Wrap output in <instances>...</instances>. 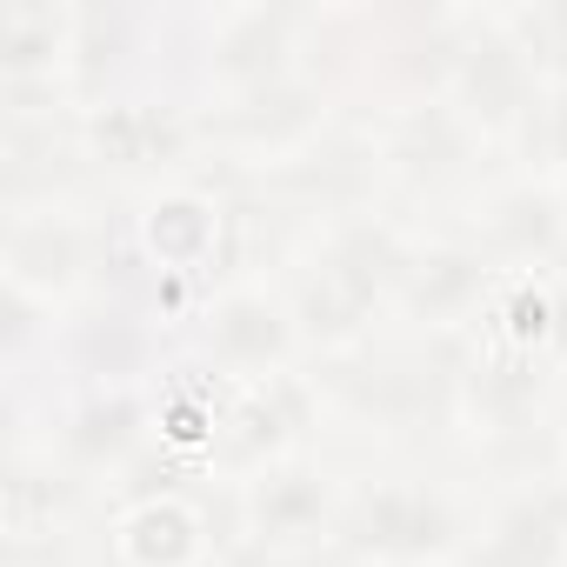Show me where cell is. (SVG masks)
Masks as SVG:
<instances>
[{"mask_svg": "<svg viewBox=\"0 0 567 567\" xmlns=\"http://www.w3.org/2000/svg\"><path fill=\"white\" fill-rule=\"evenodd\" d=\"M474 147H481V134L461 121V107L447 101V94H408L401 107H394V121L381 127V167L388 174H401V181H454L467 161H474Z\"/></svg>", "mask_w": 567, "mask_h": 567, "instance_id": "obj_12", "label": "cell"}, {"mask_svg": "<svg viewBox=\"0 0 567 567\" xmlns=\"http://www.w3.org/2000/svg\"><path fill=\"white\" fill-rule=\"evenodd\" d=\"M8 540L14 554H48L54 534H61V514L74 501V481L68 467H54V454H34V447H14L8 461Z\"/></svg>", "mask_w": 567, "mask_h": 567, "instance_id": "obj_17", "label": "cell"}, {"mask_svg": "<svg viewBox=\"0 0 567 567\" xmlns=\"http://www.w3.org/2000/svg\"><path fill=\"white\" fill-rule=\"evenodd\" d=\"M474 247L501 267V274H540L547 260L567 254V200L560 181L547 174H514L481 200L474 220Z\"/></svg>", "mask_w": 567, "mask_h": 567, "instance_id": "obj_8", "label": "cell"}, {"mask_svg": "<svg viewBox=\"0 0 567 567\" xmlns=\"http://www.w3.org/2000/svg\"><path fill=\"white\" fill-rule=\"evenodd\" d=\"M14 567H54V554H41V560L34 554H14Z\"/></svg>", "mask_w": 567, "mask_h": 567, "instance_id": "obj_19", "label": "cell"}, {"mask_svg": "<svg viewBox=\"0 0 567 567\" xmlns=\"http://www.w3.org/2000/svg\"><path fill=\"white\" fill-rule=\"evenodd\" d=\"M520 141H527V154L540 161L547 181H567V81H547V94H540Z\"/></svg>", "mask_w": 567, "mask_h": 567, "instance_id": "obj_18", "label": "cell"}, {"mask_svg": "<svg viewBox=\"0 0 567 567\" xmlns=\"http://www.w3.org/2000/svg\"><path fill=\"white\" fill-rule=\"evenodd\" d=\"M461 567H567V494H514L474 527Z\"/></svg>", "mask_w": 567, "mask_h": 567, "instance_id": "obj_13", "label": "cell"}, {"mask_svg": "<svg viewBox=\"0 0 567 567\" xmlns=\"http://www.w3.org/2000/svg\"><path fill=\"white\" fill-rule=\"evenodd\" d=\"M74 14L54 0L0 8V81H74Z\"/></svg>", "mask_w": 567, "mask_h": 567, "instance_id": "obj_16", "label": "cell"}, {"mask_svg": "<svg viewBox=\"0 0 567 567\" xmlns=\"http://www.w3.org/2000/svg\"><path fill=\"white\" fill-rule=\"evenodd\" d=\"M560 200H567V181H560Z\"/></svg>", "mask_w": 567, "mask_h": 567, "instance_id": "obj_20", "label": "cell"}, {"mask_svg": "<svg viewBox=\"0 0 567 567\" xmlns=\"http://www.w3.org/2000/svg\"><path fill=\"white\" fill-rule=\"evenodd\" d=\"M308 34H315V14H295V8H214L200 14L194 54H200L207 87L240 101V94L308 74Z\"/></svg>", "mask_w": 567, "mask_h": 567, "instance_id": "obj_4", "label": "cell"}, {"mask_svg": "<svg viewBox=\"0 0 567 567\" xmlns=\"http://www.w3.org/2000/svg\"><path fill=\"white\" fill-rule=\"evenodd\" d=\"M547 81L527 61V48L514 41L507 14H461V41H454V74H447V101L461 107V121L481 141H520L534 107H540Z\"/></svg>", "mask_w": 567, "mask_h": 567, "instance_id": "obj_2", "label": "cell"}, {"mask_svg": "<svg viewBox=\"0 0 567 567\" xmlns=\"http://www.w3.org/2000/svg\"><path fill=\"white\" fill-rule=\"evenodd\" d=\"M194 341L207 354V368H220L227 381L254 388L274 374H295L301 361V321L288 308V288H267V280H227L194 308Z\"/></svg>", "mask_w": 567, "mask_h": 567, "instance_id": "obj_3", "label": "cell"}, {"mask_svg": "<svg viewBox=\"0 0 567 567\" xmlns=\"http://www.w3.org/2000/svg\"><path fill=\"white\" fill-rule=\"evenodd\" d=\"M141 247H147V260L161 274L194 280L227 247V207L214 194H200V187H161L147 200V214H141Z\"/></svg>", "mask_w": 567, "mask_h": 567, "instance_id": "obj_14", "label": "cell"}, {"mask_svg": "<svg viewBox=\"0 0 567 567\" xmlns=\"http://www.w3.org/2000/svg\"><path fill=\"white\" fill-rule=\"evenodd\" d=\"M0 274L14 295H34L48 308H68L87 274H94V227L68 200H28L8 207V247H0Z\"/></svg>", "mask_w": 567, "mask_h": 567, "instance_id": "obj_7", "label": "cell"}, {"mask_svg": "<svg viewBox=\"0 0 567 567\" xmlns=\"http://www.w3.org/2000/svg\"><path fill=\"white\" fill-rule=\"evenodd\" d=\"M494 280H501V267H494L474 240H421V247H414V267H408V280H401L394 315L414 321L421 334H447V328H461V321H481Z\"/></svg>", "mask_w": 567, "mask_h": 567, "instance_id": "obj_10", "label": "cell"}, {"mask_svg": "<svg viewBox=\"0 0 567 567\" xmlns=\"http://www.w3.org/2000/svg\"><path fill=\"white\" fill-rule=\"evenodd\" d=\"M200 134L207 127L181 101H147V94H107V101L81 107V121H74V147L114 174H174Z\"/></svg>", "mask_w": 567, "mask_h": 567, "instance_id": "obj_5", "label": "cell"}, {"mask_svg": "<svg viewBox=\"0 0 567 567\" xmlns=\"http://www.w3.org/2000/svg\"><path fill=\"white\" fill-rule=\"evenodd\" d=\"M467 540L474 527L461 501L421 474L368 481L361 494H348V514H341V547L374 567H447L467 554Z\"/></svg>", "mask_w": 567, "mask_h": 567, "instance_id": "obj_1", "label": "cell"}, {"mask_svg": "<svg viewBox=\"0 0 567 567\" xmlns=\"http://www.w3.org/2000/svg\"><path fill=\"white\" fill-rule=\"evenodd\" d=\"M114 560L121 567H200L207 560V520L181 494H141L114 520Z\"/></svg>", "mask_w": 567, "mask_h": 567, "instance_id": "obj_15", "label": "cell"}, {"mask_svg": "<svg viewBox=\"0 0 567 567\" xmlns=\"http://www.w3.org/2000/svg\"><path fill=\"white\" fill-rule=\"evenodd\" d=\"M147 427H154V408L141 401V388H81L61 408L48 454H61L68 474H114L141 454Z\"/></svg>", "mask_w": 567, "mask_h": 567, "instance_id": "obj_11", "label": "cell"}, {"mask_svg": "<svg viewBox=\"0 0 567 567\" xmlns=\"http://www.w3.org/2000/svg\"><path fill=\"white\" fill-rule=\"evenodd\" d=\"M341 514H348L341 481L308 454H288V461H274V467L240 481V520H247V540L260 554L315 547V540L341 534Z\"/></svg>", "mask_w": 567, "mask_h": 567, "instance_id": "obj_6", "label": "cell"}, {"mask_svg": "<svg viewBox=\"0 0 567 567\" xmlns=\"http://www.w3.org/2000/svg\"><path fill=\"white\" fill-rule=\"evenodd\" d=\"M315 414H321V394H315L301 374H274V381L240 388V394L220 408L214 447H220L240 474H260V467L288 461V454L301 447V434L315 427Z\"/></svg>", "mask_w": 567, "mask_h": 567, "instance_id": "obj_9", "label": "cell"}]
</instances>
